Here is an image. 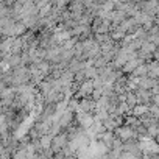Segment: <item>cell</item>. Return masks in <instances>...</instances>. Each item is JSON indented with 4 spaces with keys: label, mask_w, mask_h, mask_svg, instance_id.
<instances>
[{
    "label": "cell",
    "mask_w": 159,
    "mask_h": 159,
    "mask_svg": "<svg viewBox=\"0 0 159 159\" xmlns=\"http://www.w3.org/2000/svg\"><path fill=\"white\" fill-rule=\"evenodd\" d=\"M69 143H70V140H69L67 134H66V133H59V134H56L55 137H52L50 150H52L53 153H59V151H62Z\"/></svg>",
    "instance_id": "obj_1"
}]
</instances>
